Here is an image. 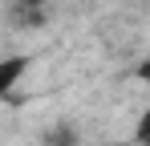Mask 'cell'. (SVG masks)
<instances>
[{
	"label": "cell",
	"instance_id": "obj_1",
	"mask_svg": "<svg viewBox=\"0 0 150 146\" xmlns=\"http://www.w3.org/2000/svg\"><path fill=\"white\" fill-rule=\"evenodd\" d=\"M8 12H12V24L37 28V24H45V16H49V0H12Z\"/></svg>",
	"mask_w": 150,
	"mask_h": 146
},
{
	"label": "cell",
	"instance_id": "obj_2",
	"mask_svg": "<svg viewBox=\"0 0 150 146\" xmlns=\"http://www.w3.org/2000/svg\"><path fill=\"white\" fill-rule=\"evenodd\" d=\"M25 69H28V57H0V97H8L12 89H16V81L25 77Z\"/></svg>",
	"mask_w": 150,
	"mask_h": 146
},
{
	"label": "cell",
	"instance_id": "obj_3",
	"mask_svg": "<svg viewBox=\"0 0 150 146\" xmlns=\"http://www.w3.org/2000/svg\"><path fill=\"white\" fill-rule=\"evenodd\" d=\"M134 142H138V146H150V106H146V114L138 118V126H134Z\"/></svg>",
	"mask_w": 150,
	"mask_h": 146
},
{
	"label": "cell",
	"instance_id": "obj_4",
	"mask_svg": "<svg viewBox=\"0 0 150 146\" xmlns=\"http://www.w3.org/2000/svg\"><path fill=\"white\" fill-rule=\"evenodd\" d=\"M138 77H146V81H150V61H142V65H138Z\"/></svg>",
	"mask_w": 150,
	"mask_h": 146
}]
</instances>
